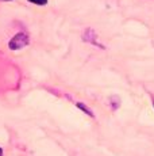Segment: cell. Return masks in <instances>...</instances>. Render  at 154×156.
<instances>
[{
  "mask_svg": "<svg viewBox=\"0 0 154 156\" xmlns=\"http://www.w3.org/2000/svg\"><path fill=\"white\" fill-rule=\"evenodd\" d=\"M28 3L31 4H37V5H46L47 4V0H27Z\"/></svg>",
  "mask_w": 154,
  "mask_h": 156,
  "instance_id": "obj_3",
  "label": "cell"
},
{
  "mask_svg": "<svg viewBox=\"0 0 154 156\" xmlns=\"http://www.w3.org/2000/svg\"><path fill=\"white\" fill-rule=\"evenodd\" d=\"M76 106L79 107V109H81V110H82V112H84V113H87V114H88V115H89V117H93V113H92V110H89V109H88V107L85 106L84 103H80V102H79V103H76Z\"/></svg>",
  "mask_w": 154,
  "mask_h": 156,
  "instance_id": "obj_2",
  "label": "cell"
},
{
  "mask_svg": "<svg viewBox=\"0 0 154 156\" xmlns=\"http://www.w3.org/2000/svg\"><path fill=\"white\" fill-rule=\"evenodd\" d=\"M0 156H3V149L0 148Z\"/></svg>",
  "mask_w": 154,
  "mask_h": 156,
  "instance_id": "obj_4",
  "label": "cell"
},
{
  "mask_svg": "<svg viewBox=\"0 0 154 156\" xmlns=\"http://www.w3.org/2000/svg\"><path fill=\"white\" fill-rule=\"evenodd\" d=\"M28 42H30V38H28V35L26 33H18V34H15L10 40L8 48L11 50H18V49H22V48L27 46Z\"/></svg>",
  "mask_w": 154,
  "mask_h": 156,
  "instance_id": "obj_1",
  "label": "cell"
},
{
  "mask_svg": "<svg viewBox=\"0 0 154 156\" xmlns=\"http://www.w3.org/2000/svg\"><path fill=\"white\" fill-rule=\"evenodd\" d=\"M0 2H11V0H0Z\"/></svg>",
  "mask_w": 154,
  "mask_h": 156,
  "instance_id": "obj_5",
  "label": "cell"
}]
</instances>
